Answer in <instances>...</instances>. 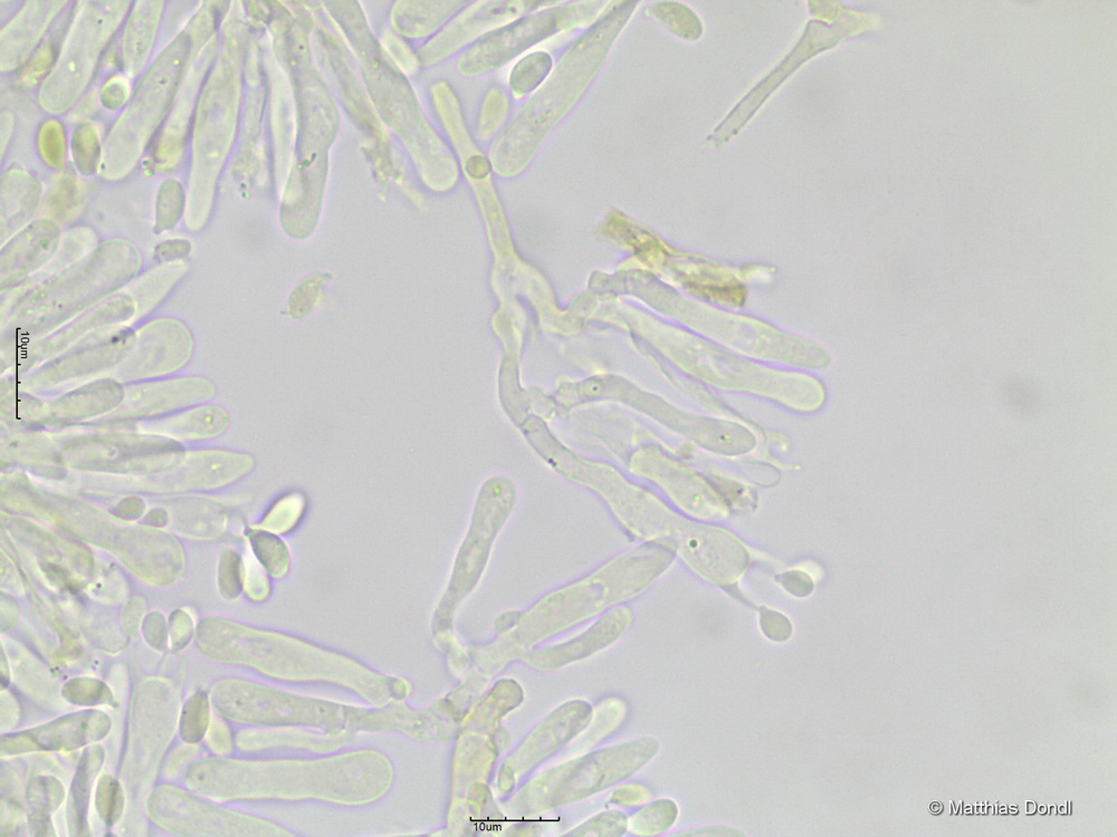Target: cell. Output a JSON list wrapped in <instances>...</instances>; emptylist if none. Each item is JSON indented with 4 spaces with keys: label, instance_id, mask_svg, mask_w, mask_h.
<instances>
[{
    "label": "cell",
    "instance_id": "cell-1",
    "mask_svg": "<svg viewBox=\"0 0 1117 837\" xmlns=\"http://www.w3.org/2000/svg\"><path fill=\"white\" fill-rule=\"evenodd\" d=\"M636 6V2L611 3L563 53L547 81L495 140L490 159L500 177L515 178L528 168L543 142L594 82Z\"/></svg>",
    "mask_w": 1117,
    "mask_h": 837
},
{
    "label": "cell",
    "instance_id": "cell-2",
    "mask_svg": "<svg viewBox=\"0 0 1117 837\" xmlns=\"http://www.w3.org/2000/svg\"><path fill=\"white\" fill-rule=\"evenodd\" d=\"M107 252L104 250L89 262L69 269L27 295L12 320L17 338L26 343L27 339L52 331L117 290L137 273L139 259L131 247L113 258Z\"/></svg>",
    "mask_w": 1117,
    "mask_h": 837
},
{
    "label": "cell",
    "instance_id": "cell-3",
    "mask_svg": "<svg viewBox=\"0 0 1117 837\" xmlns=\"http://www.w3.org/2000/svg\"><path fill=\"white\" fill-rule=\"evenodd\" d=\"M657 752V740L646 738L572 760L534 779L519 803L543 811L579 801L634 774Z\"/></svg>",
    "mask_w": 1117,
    "mask_h": 837
},
{
    "label": "cell",
    "instance_id": "cell-4",
    "mask_svg": "<svg viewBox=\"0 0 1117 837\" xmlns=\"http://www.w3.org/2000/svg\"><path fill=\"white\" fill-rule=\"evenodd\" d=\"M607 2L556 3L523 16L477 42L460 61V72L479 76L501 69L548 38L594 26L610 7Z\"/></svg>",
    "mask_w": 1117,
    "mask_h": 837
},
{
    "label": "cell",
    "instance_id": "cell-5",
    "mask_svg": "<svg viewBox=\"0 0 1117 837\" xmlns=\"http://www.w3.org/2000/svg\"><path fill=\"white\" fill-rule=\"evenodd\" d=\"M193 352V338L175 320L151 322L135 333L127 357L118 365L122 379L158 377L184 367Z\"/></svg>",
    "mask_w": 1117,
    "mask_h": 837
},
{
    "label": "cell",
    "instance_id": "cell-6",
    "mask_svg": "<svg viewBox=\"0 0 1117 837\" xmlns=\"http://www.w3.org/2000/svg\"><path fill=\"white\" fill-rule=\"evenodd\" d=\"M589 718L590 708L584 702H572L553 713L504 763L499 781L502 790L510 791L523 775L578 735Z\"/></svg>",
    "mask_w": 1117,
    "mask_h": 837
},
{
    "label": "cell",
    "instance_id": "cell-7",
    "mask_svg": "<svg viewBox=\"0 0 1117 837\" xmlns=\"http://www.w3.org/2000/svg\"><path fill=\"white\" fill-rule=\"evenodd\" d=\"M137 314V306L128 295H119L110 298L104 304L95 307L87 314H83L75 321L66 324L61 330L47 335L40 341H33L24 348H19L18 367L23 371L32 369L35 365L51 360L55 355L79 343L85 336L95 331L104 330L105 327L127 322Z\"/></svg>",
    "mask_w": 1117,
    "mask_h": 837
},
{
    "label": "cell",
    "instance_id": "cell-8",
    "mask_svg": "<svg viewBox=\"0 0 1117 837\" xmlns=\"http://www.w3.org/2000/svg\"><path fill=\"white\" fill-rule=\"evenodd\" d=\"M133 340L135 333L127 329L104 331L94 335L81 348L45 365L30 381L40 384L61 382L117 368L127 357Z\"/></svg>",
    "mask_w": 1117,
    "mask_h": 837
},
{
    "label": "cell",
    "instance_id": "cell-9",
    "mask_svg": "<svg viewBox=\"0 0 1117 837\" xmlns=\"http://www.w3.org/2000/svg\"><path fill=\"white\" fill-rule=\"evenodd\" d=\"M111 721L97 711L72 714L42 727L27 731L36 749L73 750L103 738Z\"/></svg>",
    "mask_w": 1117,
    "mask_h": 837
},
{
    "label": "cell",
    "instance_id": "cell-10",
    "mask_svg": "<svg viewBox=\"0 0 1117 837\" xmlns=\"http://www.w3.org/2000/svg\"><path fill=\"white\" fill-rule=\"evenodd\" d=\"M57 230L51 223H38L16 239L2 257V286L13 284L46 262L56 246Z\"/></svg>",
    "mask_w": 1117,
    "mask_h": 837
},
{
    "label": "cell",
    "instance_id": "cell-11",
    "mask_svg": "<svg viewBox=\"0 0 1117 837\" xmlns=\"http://www.w3.org/2000/svg\"><path fill=\"white\" fill-rule=\"evenodd\" d=\"M103 752L100 747L85 750L73 779L69 800V825L73 835H87L88 803L92 779L100 771Z\"/></svg>",
    "mask_w": 1117,
    "mask_h": 837
},
{
    "label": "cell",
    "instance_id": "cell-12",
    "mask_svg": "<svg viewBox=\"0 0 1117 837\" xmlns=\"http://www.w3.org/2000/svg\"><path fill=\"white\" fill-rule=\"evenodd\" d=\"M186 271L184 264L156 268L129 288V295L137 306V313L145 315L173 288Z\"/></svg>",
    "mask_w": 1117,
    "mask_h": 837
},
{
    "label": "cell",
    "instance_id": "cell-13",
    "mask_svg": "<svg viewBox=\"0 0 1117 837\" xmlns=\"http://www.w3.org/2000/svg\"><path fill=\"white\" fill-rule=\"evenodd\" d=\"M307 509L308 499L304 494L285 493L274 500L254 529L279 536L288 535L302 523Z\"/></svg>",
    "mask_w": 1117,
    "mask_h": 837
},
{
    "label": "cell",
    "instance_id": "cell-14",
    "mask_svg": "<svg viewBox=\"0 0 1117 837\" xmlns=\"http://www.w3.org/2000/svg\"><path fill=\"white\" fill-rule=\"evenodd\" d=\"M553 70L552 56L543 51L524 56L513 67L509 86L512 98L521 101L540 88Z\"/></svg>",
    "mask_w": 1117,
    "mask_h": 837
},
{
    "label": "cell",
    "instance_id": "cell-15",
    "mask_svg": "<svg viewBox=\"0 0 1117 837\" xmlns=\"http://www.w3.org/2000/svg\"><path fill=\"white\" fill-rule=\"evenodd\" d=\"M251 543L257 562L273 579H283L290 573L292 553L282 536L253 529Z\"/></svg>",
    "mask_w": 1117,
    "mask_h": 837
},
{
    "label": "cell",
    "instance_id": "cell-16",
    "mask_svg": "<svg viewBox=\"0 0 1117 837\" xmlns=\"http://www.w3.org/2000/svg\"><path fill=\"white\" fill-rule=\"evenodd\" d=\"M510 111L511 102L507 92L496 86L491 88L482 103L477 136L482 140H490L499 134L507 123Z\"/></svg>",
    "mask_w": 1117,
    "mask_h": 837
},
{
    "label": "cell",
    "instance_id": "cell-17",
    "mask_svg": "<svg viewBox=\"0 0 1117 837\" xmlns=\"http://www.w3.org/2000/svg\"><path fill=\"white\" fill-rule=\"evenodd\" d=\"M679 810L674 802L663 800L646 806L629 820V829L638 835L667 831L676 822Z\"/></svg>",
    "mask_w": 1117,
    "mask_h": 837
},
{
    "label": "cell",
    "instance_id": "cell-18",
    "mask_svg": "<svg viewBox=\"0 0 1117 837\" xmlns=\"http://www.w3.org/2000/svg\"><path fill=\"white\" fill-rule=\"evenodd\" d=\"M209 723V702L204 691L188 699L180 720L181 737L187 743H197L205 736Z\"/></svg>",
    "mask_w": 1117,
    "mask_h": 837
},
{
    "label": "cell",
    "instance_id": "cell-19",
    "mask_svg": "<svg viewBox=\"0 0 1117 837\" xmlns=\"http://www.w3.org/2000/svg\"><path fill=\"white\" fill-rule=\"evenodd\" d=\"M28 797L34 810L31 817L50 819V813L61 805L64 791L61 783L55 778L41 776L33 779Z\"/></svg>",
    "mask_w": 1117,
    "mask_h": 837
},
{
    "label": "cell",
    "instance_id": "cell-20",
    "mask_svg": "<svg viewBox=\"0 0 1117 837\" xmlns=\"http://www.w3.org/2000/svg\"><path fill=\"white\" fill-rule=\"evenodd\" d=\"M63 696L72 704L80 706H95L111 704L113 695L105 683L99 680L80 678L66 683Z\"/></svg>",
    "mask_w": 1117,
    "mask_h": 837
},
{
    "label": "cell",
    "instance_id": "cell-21",
    "mask_svg": "<svg viewBox=\"0 0 1117 837\" xmlns=\"http://www.w3.org/2000/svg\"><path fill=\"white\" fill-rule=\"evenodd\" d=\"M123 806L124 796L119 782L110 776L102 777L97 791V807L105 823L109 826L117 823Z\"/></svg>",
    "mask_w": 1117,
    "mask_h": 837
},
{
    "label": "cell",
    "instance_id": "cell-22",
    "mask_svg": "<svg viewBox=\"0 0 1117 837\" xmlns=\"http://www.w3.org/2000/svg\"><path fill=\"white\" fill-rule=\"evenodd\" d=\"M50 210L53 215L61 219H69L78 213L80 208L79 190L71 181H64L53 191L49 199Z\"/></svg>",
    "mask_w": 1117,
    "mask_h": 837
},
{
    "label": "cell",
    "instance_id": "cell-23",
    "mask_svg": "<svg viewBox=\"0 0 1117 837\" xmlns=\"http://www.w3.org/2000/svg\"><path fill=\"white\" fill-rule=\"evenodd\" d=\"M626 827L627 820L624 814L605 813L580 826L576 833L569 835H620L624 833Z\"/></svg>",
    "mask_w": 1117,
    "mask_h": 837
},
{
    "label": "cell",
    "instance_id": "cell-24",
    "mask_svg": "<svg viewBox=\"0 0 1117 837\" xmlns=\"http://www.w3.org/2000/svg\"><path fill=\"white\" fill-rule=\"evenodd\" d=\"M760 623L763 633L775 642L787 641L792 634V625L789 620L776 611L761 609Z\"/></svg>",
    "mask_w": 1117,
    "mask_h": 837
},
{
    "label": "cell",
    "instance_id": "cell-25",
    "mask_svg": "<svg viewBox=\"0 0 1117 837\" xmlns=\"http://www.w3.org/2000/svg\"><path fill=\"white\" fill-rule=\"evenodd\" d=\"M267 572L263 566L257 562L251 563L245 570V583L247 585L248 593L254 600H265L270 595L271 585L267 579Z\"/></svg>",
    "mask_w": 1117,
    "mask_h": 837
},
{
    "label": "cell",
    "instance_id": "cell-26",
    "mask_svg": "<svg viewBox=\"0 0 1117 837\" xmlns=\"http://www.w3.org/2000/svg\"><path fill=\"white\" fill-rule=\"evenodd\" d=\"M242 563L241 557L236 553H227L223 570V590L227 596H235L242 588Z\"/></svg>",
    "mask_w": 1117,
    "mask_h": 837
},
{
    "label": "cell",
    "instance_id": "cell-27",
    "mask_svg": "<svg viewBox=\"0 0 1117 837\" xmlns=\"http://www.w3.org/2000/svg\"><path fill=\"white\" fill-rule=\"evenodd\" d=\"M181 213V198L177 195L176 188L165 191V196L159 200L158 227L168 228L176 224Z\"/></svg>",
    "mask_w": 1117,
    "mask_h": 837
},
{
    "label": "cell",
    "instance_id": "cell-28",
    "mask_svg": "<svg viewBox=\"0 0 1117 837\" xmlns=\"http://www.w3.org/2000/svg\"><path fill=\"white\" fill-rule=\"evenodd\" d=\"M45 133L43 138L51 141V143L42 141L43 152L46 153L47 159H50L51 162L60 163L63 156V137L60 127L51 124Z\"/></svg>",
    "mask_w": 1117,
    "mask_h": 837
},
{
    "label": "cell",
    "instance_id": "cell-29",
    "mask_svg": "<svg viewBox=\"0 0 1117 837\" xmlns=\"http://www.w3.org/2000/svg\"><path fill=\"white\" fill-rule=\"evenodd\" d=\"M785 589L796 596H807L813 591V582L806 575L789 573L779 580Z\"/></svg>",
    "mask_w": 1117,
    "mask_h": 837
},
{
    "label": "cell",
    "instance_id": "cell-30",
    "mask_svg": "<svg viewBox=\"0 0 1117 837\" xmlns=\"http://www.w3.org/2000/svg\"><path fill=\"white\" fill-rule=\"evenodd\" d=\"M647 797L648 792L645 790V788L639 786H627L624 788H620V790L615 793L614 801L619 804L635 805L644 802Z\"/></svg>",
    "mask_w": 1117,
    "mask_h": 837
},
{
    "label": "cell",
    "instance_id": "cell-31",
    "mask_svg": "<svg viewBox=\"0 0 1117 837\" xmlns=\"http://www.w3.org/2000/svg\"><path fill=\"white\" fill-rule=\"evenodd\" d=\"M931 811H932L933 813H935V814H939V813H940V812L942 811V806H941V804H940L939 802H934V803H933V804L931 805Z\"/></svg>",
    "mask_w": 1117,
    "mask_h": 837
},
{
    "label": "cell",
    "instance_id": "cell-32",
    "mask_svg": "<svg viewBox=\"0 0 1117 837\" xmlns=\"http://www.w3.org/2000/svg\"><path fill=\"white\" fill-rule=\"evenodd\" d=\"M1036 811V804L1034 802H1027V813L1031 814Z\"/></svg>",
    "mask_w": 1117,
    "mask_h": 837
},
{
    "label": "cell",
    "instance_id": "cell-33",
    "mask_svg": "<svg viewBox=\"0 0 1117 837\" xmlns=\"http://www.w3.org/2000/svg\"><path fill=\"white\" fill-rule=\"evenodd\" d=\"M1040 813H1042V814L1046 813V807L1045 806L1040 807Z\"/></svg>",
    "mask_w": 1117,
    "mask_h": 837
}]
</instances>
